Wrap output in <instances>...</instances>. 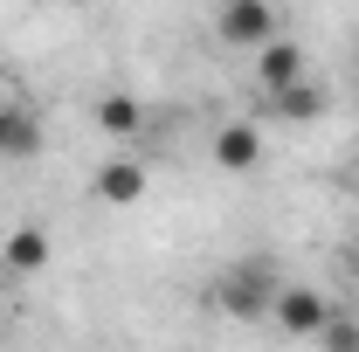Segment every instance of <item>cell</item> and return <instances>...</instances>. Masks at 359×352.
Returning a JSON list of instances; mask_svg holds the SVG:
<instances>
[{"label": "cell", "instance_id": "obj_2", "mask_svg": "<svg viewBox=\"0 0 359 352\" xmlns=\"http://www.w3.org/2000/svg\"><path fill=\"white\" fill-rule=\"evenodd\" d=\"M215 35H222L228 48H263L269 35H283V21H276V7H269V0H222Z\"/></svg>", "mask_w": 359, "mask_h": 352}, {"label": "cell", "instance_id": "obj_3", "mask_svg": "<svg viewBox=\"0 0 359 352\" xmlns=\"http://www.w3.org/2000/svg\"><path fill=\"white\" fill-rule=\"evenodd\" d=\"M325 318H332V297L311 290V283H283V290H276V304H269V325H283L290 339H318V332H325Z\"/></svg>", "mask_w": 359, "mask_h": 352}, {"label": "cell", "instance_id": "obj_13", "mask_svg": "<svg viewBox=\"0 0 359 352\" xmlns=\"http://www.w3.org/2000/svg\"><path fill=\"white\" fill-rule=\"evenodd\" d=\"M353 269H359V249H353Z\"/></svg>", "mask_w": 359, "mask_h": 352}, {"label": "cell", "instance_id": "obj_1", "mask_svg": "<svg viewBox=\"0 0 359 352\" xmlns=\"http://www.w3.org/2000/svg\"><path fill=\"white\" fill-rule=\"evenodd\" d=\"M276 269H269V256H242V263H228V276L215 283V304L235 318V325H256V318H269V304H276Z\"/></svg>", "mask_w": 359, "mask_h": 352}, {"label": "cell", "instance_id": "obj_7", "mask_svg": "<svg viewBox=\"0 0 359 352\" xmlns=\"http://www.w3.org/2000/svg\"><path fill=\"white\" fill-rule=\"evenodd\" d=\"M297 76H304V48L290 42V35H269V42L256 48V83L283 90V83H297Z\"/></svg>", "mask_w": 359, "mask_h": 352}, {"label": "cell", "instance_id": "obj_10", "mask_svg": "<svg viewBox=\"0 0 359 352\" xmlns=\"http://www.w3.org/2000/svg\"><path fill=\"white\" fill-rule=\"evenodd\" d=\"M0 256H7V269H21V276H35V269L48 263V235H42V228H14Z\"/></svg>", "mask_w": 359, "mask_h": 352}, {"label": "cell", "instance_id": "obj_8", "mask_svg": "<svg viewBox=\"0 0 359 352\" xmlns=\"http://www.w3.org/2000/svg\"><path fill=\"white\" fill-rule=\"evenodd\" d=\"M42 152V125L21 104H0V159H35Z\"/></svg>", "mask_w": 359, "mask_h": 352}, {"label": "cell", "instance_id": "obj_6", "mask_svg": "<svg viewBox=\"0 0 359 352\" xmlns=\"http://www.w3.org/2000/svg\"><path fill=\"white\" fill-rule=\"evenodd\" d=\"M208 152H215V166H222V173H249V166L263 159V132H256L249 118H242V125H222Z\"/></svg>", "mask_w": 359, "mask_h": 352}, {"label": "cell", "instance_id": "obj_5", "mask_svg": "<svg viewBox=\"0 0 359 352\" xmlns=\"http://www.w3.org/2000/svg\"><path fill=\"white\" fill-rule=\"evenodd\" d=\"M97 201H104V208H138V201H145V166L125 159V152L104 159V166H97Z\"/></svg>", "mask_w": 359, "mask_h": 352}, {"label": "cell", "instance_id": "obj_12", "mask_svg": "<svg viewBox=\"0 0 359 352\" xmlns=\"http://www.w3.org/2000/svg\"><path fill=\"white\" fill-rule=\"evenodd\" d=\"M346 180H353V194H359V159H353V173H346Z\"/></svg>", "mask_w": 359, "mask_h": 352}, {"label": "cell", "instance_id": "obj_9", "mask_svg": "<svg viewBox=\"0 0 359 352\" xmlns=\"http://www.w3.org/2000/svg\"><path fill=\"white\" fill-rule=\"evenodd\" d=\"M97 132L132 145V138L145 132V104H138V97H104V104H97Z\"/></svg>", "mask_w": 359, "mask_h": 352}, {"label": "cell", "instance_id": "obj_11", "mask_svg": "<svg viewBox=\"0 0 359 352\" xmlns=\"http://www.w3.org/2000/svg\"><path fill=\"white\" fill-rule=\"evenodd\" d=\"M318 346H325V352H359V318L332 311V318H325V332H318Z\"/></svg>", "mask_w": 359, "mask_h": 352}, {"label": "cell", "instance_id": "obj_4", "mask_svg": "<svg viewBox=\"0 0 359 352\" xmlns=\"http://www.w3.org/2000/svg\"><path fill=\"white\" fill-rule=\"evenodd\" d=\"M325 104H332V97H325L311 76H297V83H283V90H263V111H269V118H283V125H318Z\"/></svg>", "mask_w": 359, "mask_h": 352}]
</instances>
